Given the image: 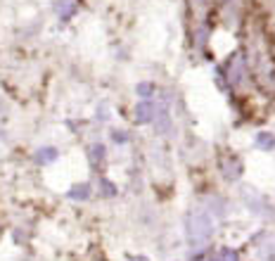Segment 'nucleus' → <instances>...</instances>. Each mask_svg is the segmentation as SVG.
I'll return each instance as SVG.
<instances>
[{
	"instance_id": "nucleus-1",
	"label": "nucleus",
	"mask_w": 275,
	"mask_h": 261,
	"mask_svg": "<svg viewBox=\"0 0 275 261\" xmlns=\"http://www.w3.org/2000/svg\"><path fill=\"white\" fill-rule=\"evenodd\" d=\"M185 225H188V237L192 244H204L214 235V221L206 211H192Z\"/></svg>"
},
{
	"instance_id": "nucleus-2",
	"label": "nucleus",
	"mask_w": 275,
	"mask_h": 261,
	"mask_svg": "<svg viewBox=\"0 0 275 261\" xmlns=\"http://www.w3.org/2000/svg\"><path fill=\"white\" fill-rule=\"evenodd\" d=\"M154 117H156V105L152 100H140L133 109V119H136V124H154Z\"/></svg>"
},
{
	"instance_id": "nucleus-3",
	"label": "nucleus",
	"mask_w": 275,
	"mask_h": 261,
	"mask_svg": "<svg viewBox=\"0 0 275 261\" xmlns=\"http://www.w3.org/2000/svg\"><path fill=\"white\" fill-rule=\"evenodd\" d=\"M254 147H256L258 152H273L275 133H270V131H258V133L254 135Z\"/></svg>"
},
{
	"instance_id": "nucleus-4",
	"label": "nucleus",
	"mask_w": 275,
	"mask_h": 261,
	"mask_svg": "<svg viewBox=\"0 0 275 261\" xmlns=\"http://www.w3.org/2000/svg\"><path fill=\"white\" fill-rule=\"evenodd\" d=\"M66 197L76 199V202H83V199L90 197V185L88 183H74L72 188L66 190Z\"/></svg>"
},
{
	"instance_id": "nucleus-5",
	"label": "nucleus",
	"mask_w": 275,
	"mask_h": 261,
	"mask_svg": "<svg viewBox=\"0 0 275 261\" xmlns=\"http://www.w3.org/2000/svg\"><path fill=\"white\" fill-rule=\"evenodd\" d=\"M34 157H36L38 164H52L60 159V150L57 147H38Z\"/></svg>"
},
{
	"instance_id": "nucleus-6",
	"label": "nucleus",
	"mask_w": 275,
	"mask_h": 261,
	"mask_svg": "<svg viewBox=\"0 0 275 261\" xmlns=\"http://www.w3.org/2000/svg\"><path fill=\"white\" fill-rule=\"evenodd\" d=\"M88 154H90V164L92 166H98V164H102L104 159H107V147L102 143H92L90 150H88Z\"/></svg>"
},
{
	"instance_id": "nucleus-7",
	"label": "nucleus",
	"mask_w": 275,
	"mask_h": 261,
	"mask_svg": "<svg viewBox=\"0 0 275 261\" xmlns=\"http://www.w3.org/2000/svg\"><path fill=\"white\" fill-rule=\"evenodd\" d=\"M156 93V86L152 81H140L136 86V95L140 100H152V95Z\"/></svg>"
},
{
	"instance_id": "nucleus-8",
	"label": "nucleus",
	"mask_w": 275,
	"mask_h": 261,
	"mask_svg": "<svg viewBox=\"0 0 275 261\" xmlns=\"http://www.w3.org/2000/svg\"><path fill=\"white\" fill-rule=\"evenodd\" d=\"M100 192L104 197H116V185L110 178H100Z\"/></svg>"
},
{
	"instance_id": "nucleus-9",
	"label": "nucleus",
	"mask_w": 275,
	"mask_h": 261,
	"mask_svg": "<svg viewBox=\"0 0 275 261\" xmlns=\"http://www.w3.org/2000/svg\"><path fill=\"white\" fill-rule=\"evenodd\" d=\"M112 140L116 145H126L130 140V135H128V131H121V128H114L112 131Z\"/></svg>"
},
{
	"instance_id": "nucleus-10",
	"label": "nucleus",
	"mask_w": 275,
	"mask_h": 261,
	"mask_svg": "<svg viewBox=\"0 0 275 261\" xmlns=\"http://www.w3.org/2000/svg\"><path fill=\"white\" fill-rule=\"evenodd\" d=\"M218 259L220 261H240L238 259V252H235L232 247H223V249H220V254H218Z\"/></svg>"
},
{
	"instance_id": "nucleus-11",
	"label": "nucleus",
	"mask_w": 275,
	"mask_h": 261,
	"mask_svg": "<svg viewBox=\"0 0 275 261\" xmlns=\"http://www.w3.org/2000/svg\"><path fill=\"white\" fill-rule=\"evenodd\" d=\"M130 261H150V259H147V256H133Z\"/></svg>"
},
{
	"instance_id": "nucleus-12",
	"label": "nucleus",
	"mask_w": 275,
	"mask_h": 261,
	"mask_svg": "<svg viewBox=\"0 0 275 261\" xmlns=\"http://www.w3.org/2000/svg\"><path fill=\"white\" fill-rule=\"evenodd\" d=\"M216 261H220V259H216Z\"/></svg>"
}]
</instances>
